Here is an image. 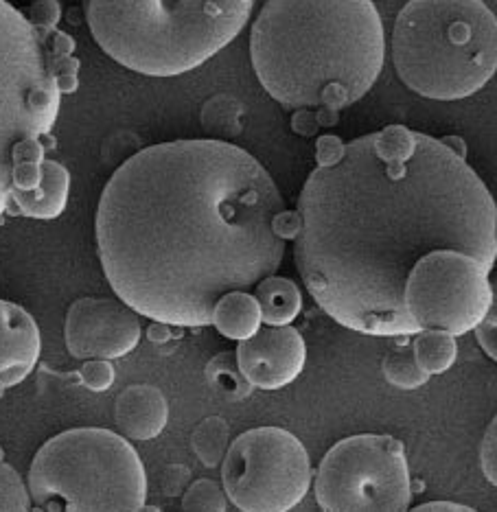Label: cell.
<instances>
[{
    "instance_id": "cell-1",
    "label": "cell",
    "mask_w": 497,
    "mask_h": 512,
    "mask_svg": "<svg viewBox=\"0 0 497 512\" xmlns=\"http://www.w3.org/2000/svg\"><path fill=\"white\" fill-rule=\"evenodd\" d=\"M294 261L316 305L342 327L416 335L403 302L434 250L497 263V206L460 151L403 125L357 141L325 136L298 197Z\"/></svg>"
},
{
    "instance_id": "cell-2",
    "label": "cell",
    "mask_w": 497,
    "mask_h": 512,
    "mask_svg": "<svg viewBox=\"0 0 497 512\" xmlns=\"http://www.w3.org/2000/svg\"><path fill=\"white\" fill-rule=\"evenodd\" d=\"M279 186L219 138L141 149L112 173L97 208L99 261L125 305L171 327H206L219 298L279 270Z\"/></svg>"
},
{
    "instance_id": "cell-3",
    "label": "cell",
    "mask_w": 497,
    "mask_h": 512,
    "mask_svg": "<svg viewBox=\"0 0 497 512\" xmlns=\"http://www.w3.org/2000/svg\"><path fill=\"white\" fill-rule=\"evenodd\" d=\"M265 92L287 110H342L375 86L386 60L373 0H268L250 33Z\"/></svg>"
},
{
    "instance_id": "cell-4",
    "label": "cell",
    "mask_w": 497,
    "mask_h": 512,
    "mask_svg": "<svg viewBox=\"0 0 497 512\" xmlns=\"http://www.w3.org/2000/svg\"><path fill=\"white\" fill-rule=\"evenodd\" d=\"M73 49L62 31L44 36L0 0V217L14 213L16 197L42 180L64 95L60 71Z\"/></svg>"
},
{
    "instance_id": "cell-5",
    "label": "cell",
    "mask_w": 497,
    "mask_h": 512,
    "mask_svg": "<svg viewBox=\"0 0 497 512\" xmlns=\"http://www.w3.org/2000/svg\"><path fill=\"white\" fill-rule=\"evenodd\" d=\"M254 0H86L92 38L147 77L195 71L248 25Z\"/></svg>"
},
{
    "instance_id": "cell-6",
    "label": "cell",
    "mask_w": 497,
    "mask_h": 512,
    "mask_svg": "<svg viewBox=\"0 0 497 512\" xmlns=\"http://www.w3.org/2000/svg\"><path fill=\"white\" fill-rule=\"evenodd\" d=\"M392 62L416 95L467 99L497 73V16L482 0H410L392 31Z\"/></svg>"
},
{
    "instance_id": "cell-7",
    "label": "cell",
    "mask_w": 497,
    "mask_h": 512,
    "mask_svg": "<svg viewBox=\"0 0 497 512\" xmlns=\"http://www.w3.org/2000/svg\"><path fill=\"white\" fill-rule=\"evenodd\" d=\"M29 493L36 512H141L147 475L125 436L79 427L38 449L29 469Z\"/></svg>"
},
{
    "instance_id": "cell-8",
    "label": "cell",
    "mask_w": 497,
    "mask_h": 512,
    "mask_svg": "<svg viewBox=\"0 0 497 512\" xmlns=\"http://www.w3.org/2000/svg\"><path fill=\"white\" fill-rule=\"evenodd\" d=\"M314 493L322 512H408L414 495L406 449L386 434L335 442L320 462Z\"/></svg>"
},
{
    "instance_id": "cell-9",
    "label": "cell",
    "mask_w": 497,
    "mask_h": 512,
    "mask_svg": "<svg viewBox=\"0 0 497 512\" xmlns=\"http://www.w3.org/2000/svg\"><path fill=\"white\" fill-rule=\"evenodd\" d=\"M222 486L241 512H290L309 493V453L283 427L248 429L230 442Z\"/></svg>"
},
{
    "instance_id": "cell-10",
    "label": "cell",
    "mask_w": 497,
    "mask_h": 512,
    "mask_svg": "<svg viewBox=\"0 0 497 512\" xmlns=\"http://www.w3.org/2000/svg\"><path fill=\"white\" fill-rule=\"evenodd\" d=\"M491 272L476 256L434 250L412 267L403 302L419 331L465 335L476 331L491 307Z\"/></svg>"
},
{
    "instance_id": "cell-11",
    "label": "cell",
    "mask_w": 497,
    "mask_h": 512,
    "mask_svg": "<svg viewBox=\"0 0 497 512\" xmlns=\"http://www.w3.org/2000/svg\"><path fill=\"white\" fill-rule=\"evenodd\" d=\"M138 313L121 298L88 296L75 300L66 313V348L75 359H121L141 342Z\"/></svg>"
},
{
    "instance_id": "cell-12",
    "label": "cell",
    "mask_w": 497,
    "mask_h": 512,
    "mask_svg": "<svg viewBox=\"0 0 497 512\" xmlns=\"http://www.w3.org/2000/svg\"><path fill=\"white\" fill-rule=\"evenodd\" d=\"M237 364L252 388L281 390L300 377L307 364L305 337L292 324L259 329L237 346Z\"/></svg>"
},
{
    "instance_id": "cell-13",
    "label": "cell",
    "mask_w": 497,
    "mask_h": 512,
    "mask_svg": "<svg viewBox=\"0 0 497 512\" xmlns=\"http://www.w3.org/2000/svg\"><path fill=\"white\" fill-rule=\"evenodd\" d=\"M40 351L38 322L16 302L0 298V394L31 375L38 366Z\"/></svg>"
},
{
    "instance_id": "cell-14",
    "label": "cell",
    "mask_w": 497,
    "mask_h": 512,
    "mask_svg": "<svg viewBox=\"0 0 497 512\" xmlns=\"http://www.w3.org/2000/svg\"><path fill=\"white\" fill-rule=\"evenodd\" d=\"M114 421L119 432L130 440L158 438L169 421V405L163 390L149 383L125 388L114 403Z\"/></svg>"
},
{
    "instance_id": "cell-15",
    "label": "cell",
    "mask_w": 497,
    "mask_h": 512,
    "mask_svg": "<svg viewBox=\"0 0 497 512\" xmlns=\"http://www.w3.org/2000/svg\"><path fill=\"white\" fill-rule=\"evenodd\" d=\"M71 189V173L57 160L46 158L38 189L20 193L14 200V215L31 219H55L64 213Z\"/></svg>"
},
{
    "instance_id": "cell-16",
    "label": "cell",
    "mask_w": 497,
    "mask_h": 512,
    "mask_svg": "<svg viewBox=\"0 0 497 512\" xmlns=\"http://www.w3.org/2000/svg\"><path fill=\"white\" fill-rule=\"evenodd\" d=\"M211 324L228 340L244 342L259 333L263 324L259 300L248 292H230L219 298Z\"/></svg>"
},
{
    "instance_id": "cell-17",
    "label": "cell",
    "mask_w": 497,
    "mask_h": 512,
    "mask_svg": "<svg viewBox=\"0 0 497 512\" xmlns=\"http://www.w3.org/2000/svg\"><path fill=\"white\" fill-rule=\"evenodd\" d=\"M254 298L259 300L263 324L268 327H287L303 309V294L298 285L276 274L254 287Z\"/></svg>"
},
{
    "instance_id": "cell-18",
    "label": "cell",
    "mask_w": 497,
    "mask_h": 512,
    "mask_svg": "<svg viewBox=\"0 0 497 512\" xmlns=\"http://www.w3.org/2000/svg\"><path fill=\"white\" fill-rule=\"evenodd\" d=\"M412 353L427 375H443L458 357L456 337L443 331H419L414 335Z\"/></svg>"
},
{
    "instance_id": "cell-19",
    "label": "cell",
    "mask_w": 497,
    "mask_h": 512,
    "mask_svg": "<svg viewBox=\"0 0 497 512\" xmlns=\"http://www.w3.org/2000/svg\"><path fill=\"white\" fill-rule=\"evenodd\" d=\"M193 453L208 469H217L224 462L230 447V427L222 416H208L191 434Z\"/></svg>"
},
{
    "instance_id": "cell-20",
    "label": "cell",
    "mask_w": 497,
    "mask_h": 512,
    "mask_svg": "<svg viewBox=\"0 0 497 512\" xmlns=\"http://www.w3.org/2000/svg\"><path fill=\"white\" fill-rule=\"evenodd\" d=\"M206 381L217 394H222L228 401H244L252 392L250 381L241 375L237 355L235 353H222L213 357L206 364Z\"/></svg>"
},
{
    "instance_id": "cell-21",
    "label": "cell",
    "mask_w": 497,
    "mask_h": 512,
    "mask_svg": "<svg viewBox=\"0 0 497 512\" xmlns=\"http://www.w3.org/2000/svg\"><path fill=\"white\" fill-rule=\"evenodd\" d=\"M381 372H384L390 386L399 390H416L425 386L427 379H430V375L416 362L412 348H395V351H390L384 357Z\"/></svg>"
},
{
    "instance_id": "cell-22",
    "label": "cell",
    "mask_w": 497,
    "mask_h": 512,
    "mask_svg": "<svg viewBox=\"0 0 497 512\" xmlns=\"http://www.w3.org/2000/svg\"><path fill=\"white\" fill-rule=\"evenodd\" d=\"M228 497L224 486L213 480H195L182 493L184 512H226Z\"/></svg>"
},
{
    "instance_id": "cell-23",
    "label": "cell",
    "mask_w": 497,
    "mask_h": 512,
    "mask_svg": "<svg viewBox=\"0 0 497 512\" xmlns=\"http://www.w3.org/2000/svg\"><path fill=\"white\" fill-rule=\"evenodd\" d=\"M31 493L20 473L0 462V512H31Z\"/></svg>"
},
{
    "instance_id": "cell-24",
    "label": "cell",
    "mask_w": 497,
    "mask_h": 512,
    "mask_svg": "<svg viewBox=\"0 0 497 512\" xmlns=\"http://www.w3.org/2000/svg\"><path fill=\"white\" fill-rule=\"evenodd\" d=\"M491 307L487 311V316L478 324L476 329V340L480 344V348L487 353L493 362H497V272L491 278Z\"/></svg>"
},
{
    "instance_id": "cell-25",
    "label": "cell",
    "mask_w": 497,
    "mask_h": 512,
    "mask_svg": "<svg viewBox=\"0 0 497 512\" xmlns=\"http://www.w3.org/2000/svg\"><path fill=\"white\" fill-rule=\"evenodd\" d=\"M114 366L108 359H88V362L79 368V381L92 392H106L114 383Z\"/></svg>"
},
{
    "instance_id": "cell-26",
    "label": "cell",
    "mask_w": 497,
    "mask_h": 512,
    "mask_svg": "<svg viewBox=\"0 0 497 512\" xmlns=\"http://www.w3.org/2000/svg\"><path fill=\"white\" fill-rule=\"evenodd\" d=\"M480 467L487 480L497 488V416L489 423L480 442Z\"/></svg>"
},
{
    "instance_id": "cell-27",
    "label": "cell",
    "mask_w": 497,
    "mask_h": 512,
    "mask_svg": "<svg viewBox=\"0 0 497 512\" xmlns=\"http://www.w3.org/2000/svg\"><path fill=\"white\" fill-rule=\"evenodd\" d=\"M60 16H62V9L57 0H38V3L29 11L31 25L38 31H42L44 36H51V33L57 31L55 27L57 22H60Z\"/></svg>"
},
{
    "instance_id": "cell-28",
    "label": "cell",
    "mask_w": 497,
    "mask_h": 512,
    "mask_svg": "<svg viewBox=\"0 0 497 512\" xmlns=\"http://www.w3.org/2000/svg\"><path fill=\"white\" fill-rule=\"evenodd\" d=\"M191 482V471L187 467H180V464H171L163 473V491L169 497H176L184 493V486Z\"/></svg>"
},
{
    "instance_id": "cell-29",
    "label": "cell",
    "mask_w": 497,
    "mask_h": 512,
    "mask_svg": "<svg viewBox=\"0 0 497 512\" xmlns=\"http://www.w3.org/2000/svg\"><path fill=\"white\" fill-rule=\"evenodd\" d=\"M410 512H478V510L469 508L465 504H456V502H427L412 508Z\"/></svg>"
},
{
    "instance_id": "cell-30",
    "label": "cell",
    "mask_w": 497,
    "mask_h": 512,
    "mask_svg": "<svg viewBox=\"0 0 497 512\" xmlns=\"http://www.w3.org/2000/svg\"><path fill=\"white\" fill-rule=\"evenodd\" d=\"M33 3H38V0H33Z\"/></svg>"
}]
</instances>
